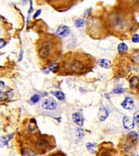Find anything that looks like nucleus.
I'll return each mask as SVG.
<instances>
[{
  "instance_id": "obj_13",
  "label": "nucleus",
  "mask_w": 139,
  "mask_h": 156,
  "mask_svg": "<svg viewBox=\"0 0 139 156\" xmlns=\"http://www.w3.org/2000/svg\"><path fill=\"white\" fill-rule=\"evenodd\" d=\"M98 65L104 69H109L111 67V62L107 59H100L98 60Z\"/></svg>"
},
{
  "instance_id": "obj_4",
  "label": "nucleus",
  "mask_w": 139,
  "mask_h": 156,
  "mask_svg": "<svg viewBox=\"0 0 139 156\" xmlns=\"http://www.w3.org/2000/svg\"><path fill=\"white\" fill-rule=\"evenodd\" d=\"M51 137H46V136H41L37 138V140L35 141V148L38 152H45L46 151L49 150L51 148Z\"/></svg>"
},
{
  "instance_id": "obj_14",
  "label": "nucleus",
  "mask_w": 139,
  "mask_h": 156,
  "mask_svg": "<svg viewBox=\"0 0 139 156\" xmlns=\"http://www.w3.org/2000/svg\"><path fill=\"white\" fill-rule=\"evenodd\" d=\"M127 51H128V46L126 44H124V43H121V44H119L118 52L120 54H124Z\"/></svg>"
},
{
  "instance_id": "obj_1",
  "label": "nucleus",
  "mask_w": 139,
  "mask_h": 156,
  "mask_svg": "<svg viewBox=\"0 0 139 156\" xmlns=\"http://www.w3.org/2000/svg\"><path fill=\"white\" fill-rule=\"evenodd\" d=\"M84 57V55L79 54L67 55L62 62V68L69 74H84L88 68V60Z\"/></svg>"
},
{
  "instance_id": "obj_18",
  "label": "nucleus",
  "mask_w": 139,
  "mask_h": 156,
  "mask_svg": "<svg viewBox=\"0 0 139 156\" xmlns=\"http://www.w3.org/2000/svg\"><path fill=\"white\" fill-rule=\"evenodd\" d=\"M74 24H75V26L77 28H82L85 24V21H84V19H78V20L75 21Z\"/></svg>"
},
{
  "instance_id": "obj_29",
  "label": "nucleus",
  "mask_w": 139,
  "mask_h": 156,
  "mask_svg": "<svg viewBox=\"0 0 139 156\" xmlns=\"http://www.w3.org/2000/svg\"><path fill=\"white\" fill-rule=\"evenodd\" d=\"M49 156H65L62 152H56V153H53V154H51V155H49Z\"/></svg>"
},
{
  "instance_id": "obj_6",
  "label": "nucleus",
  "mask_w": 139,
  "mask_h": 156,
  "mask_svg": "<svg viewBox=\"0 0 139 156\" xmlns=\"http://www.w3.org/2000/svg\"><path fill=\"white\" fill-rule=\"evenodd\" d=\"M121 107L125 110H132L135 107V101L134 99H132L131 97H126L124 99V100L121 102Z\"/></svg>"
},
{
  "instance_id": "obj_31",
  "label": "nucleus",
  "mask_w": 139,
  "mask_h": 156,
  "mask_svg": "<svg viewBox=\"0 0 139 156\" xmlns=\"http://www.w3.org/2000/svg\"><path fill=\"white\" fill-rule=\"evenodd\" d=\"M40 14H41V10H37V11L35 12V14L33 15V18H34V19H36V18H37V17H38V16H39Z\"/></svg>"
},
{
  "instance_id": "obj_16",
  "label": "nucleus",
  "mask_w": 139,
  "mask_h": 156,
  "mask_svg": "<svg viewBox=\"0 0 139 156\" xmlns=\"http://www.w3.org/2000/svg\"><path fill=\"white\" fill-rule=\"evenodd\" d=\"M49 70L52 72V73H58L59 70H60V67H59V64L58 62H54L52 63L50 66H49Z\"/></svg>"
},
{
  "instance_id": "obj_12",
  "label": "nucleus",
  "mask_w": 139,
  "mask_h": 156,
  "mask_svg": "<svg viewBox=\"0 0 139 156\" xmlns=\"http://www.w3.org/2000/svg\"><path fill=\"white\" fill-rule=\"evenodd\" d=\"M126 137L128 138V140L131 141L132 143H134L135 145H136V142H137V140H138V133L137 132H135V131H132V132H130L127 136H126Z\"/></svg>"
},
{
  "instance_id": "obj_30",
  "label": "nucleus",
  "mask_w": 139,
  "mask_h": 156,
  "mask_svg": "<svg viewBox=\"0 0 139 156\" xmlns=\"http://www.w3.org/2000/svg\"><path fill=\"white\" fill-rule=\"evenodd\" d=\"M5 88V83L0 81V92H2V90Z\"/></svg>"
},
{
  "instance_id": "obj_3",
  "label": "nucleus",
  "mask_w": 139,
  "mask_h": 156,
  "mask_svg": "<svg viewBox=\"0 0 139 156\" xmlns=\"http://www.w3.org/2000/svg\"><path fill=\"white\" fill-rule=\"evenodd\" d=\"M38 110L41 114L51 117L58 115L60 112V107L58 103L52 98H47L43 100L39 105Z\"/></svg>"
},
{
  "instance_id": "obj_5",
  "label": "nucleus",
  "mask_w": 139,
  "mask_h": 156,
  "mask_svg": "<svg viewBox=\"0 0 139 156\" xmlns=\"http://www.w3.org/2000/svg\"><path fill=\"white\" fill-rule=\"evenodd\" d=\"M69 33H70V28L68 27L67 25H60L56 30V34L60 38L66 37Z\"/></svg>"
},
{
  "instance_id": "obj_24",
  "label": "nucleus",
  "mask_w": 139,
  "mask_h": 156,
  "mask_svg": "<svg viewBox=\"0 0 139 156\" xmlns=\"http://www.w3.org/2000/svg\"><path fill=\"white\" fill-rule=\"evenodd\" d=\"M7 142H8V138L7 137H2L1 138H0V145L1 146L7 145Z\"/></svg>"
},
{
  "instance_id": "obj_21",
  "label": "nucleus",
  "mask_w": 139,
  "mask_h": 156,
  "mask_svg": "<svg viewBox=\"0 0 139 156\" xmlns=\"http://www.w3.org/2000/svg\"><path fill=\"white\" fill-rule=\"evenodd\" d=\"M76 133H77V137L78 138H82L84 137V130L80 127V128H77L76 130Z\"/></svg>"
},
{
  "instance_id": "obj_28",
  "label": "nucleus",
  "mask_w": 139,
  "mask_h": 156,
  "mask_svg": "<svg viewBox=\"0 0 139 156\" xmlns=\"http://www.w3.org/2000/svg\"><path fill=\"white\" fill-rule=\"evenodd\" d=\"M6 45H7V42H6V40H5V39H3V38H0V48H4Z\"/></svg>"
},
{
  "instance_id": "obj_10",
  "label": "nucleus",
  "mask_w": 139,
  "mask_h": 156,
  "mask_svg": "<svg viewBox=\"0 0 139 156\" xmlns=\"http://www.w3.org/2000/svg\"><path fill=\"white\" fill-rule=\"evenodd\" d=\"M129 85H130V88H133V89L136 88L137 86L139 85V78H138V76L133 75V76L130 77Z\"/></svg>"
},
{
  "instance_id": "obj_15",
  "label": "nucleus",
  "mask_w": 139,
  "mask_h": 156,
  "mask_svg": "<svg viewBox=\"0 0 139 156\" xmlns=\"http://www.w3.org/2000/svg\"><path fill=\"white\" fill-rule=\"evenodd\" d=\"M28 128H29V132L32 134H34L35 132H37V126H36L35 122H34V120H32V122L30 123Z\"/></svg>"
},
{
  "instance_id": "obj_2",
  "label": "nucleus",
  "mask_w": 139,
  "mask_h": 156,
  "mask_svg": "<svg viewBox=\"0 0 139 156\" xmlns=\"http://www.w3.org/2000/svg\"><path fill=\"white\" fill-rule=\"evenodd\" d=\"M37 54L42 60L50 62L51 59H53L55 58V54H57L55 38L41 41L37 48Z\"/></svg>"
},
{
  "instance_id": "obj_26",
  "label": "nucleus",
  "mask_w": 139,
  "mask_h": 156,
  "mask_svg": "<svg viewBox=\"0 0 139 156\" xmlns=\"http://www.w3.org/2000/svg\"><path fill=\"white\" fill-rule=\"evenodd\" d=\"M133 59L135 62L139 63V52H135V53L133 54Z\"/></svg>"
},
{
  "instance_id": "obj_9",
  "label": "nucleus",
  "mask_w": 139,
  "mask_h": 156,
  "mask_svg": "<svg viewBox=\"0 0 139 156\" xmlns=\"http://www.w3.org/2000/svg\"><path fill=\"white\" fill-rule=\"evenodd\" d=\"M109 116V111L106 109V108H100L99 109V111H98V119L101 122L103 121H105Z\"/></svg>"
},
{
  "instance_id": "obj_32",
  "label": "nucleus",
  "mask_w": 139,
  "mask_h": 156,
  "mask_svg": "<svg viewBox=\"0 0 139 156\" xmlns=\"http://www.w3.org/2000/svg\"><path fill=\"white\" fill-rule=\"evenodd\" d=\"M22 54H23V51H22V50H21V52H20V59H19L20 62H21V60L22 59Z\"/></svg>"
},
{
  "instance_id": "obj_8",
  "label": "nucleus",
  "mask_w": 139,
  "mask_h": 156,
  "mask_svg": "<svg viewBox=\"0 0 139 156\" xmlns=\"http://www.w3.org/2000/svg\"><path fill=\"white\" fill-rule=\"evenodd\" d=\"M123 126L125 129H128V130H131L135 127V122L130 118L129 116H124L123 119Z\"/></svg>"
},
{
  "instance_id": "obj_27",
  "label": "nucleus",
  "mask_w": 139,
  "mask_h": 156,
  "mask_svg": "<svg viewBox=\"0 0 139 156\" xmlns=\"http://www.w3.org/2000/svg\"><path fill=\"white\" fill-rule=\"evenodd\" d=\"M132 41L134 43H139V34L138 33H135L133 36V38H132Z\"/></svg>"
},
{
  "instance_id": "obj_20",
  "label": "nucleus",
  "mask_w": 139,
  "mask_h": 156,
  "mask_svg": "<svg viewBox=\"0 0 139 156\" xmlns=\"http://www.w3.org/2000/svg\"><path fill=\"white\" fill-rule=\"evenodd\" d=\"M134 122L137 126V128L139 130V111H135L134 114Z\"/></svg>"
},
{
  "instance_id": "obj_7",
  "label": "nucleus",
  "mask_w": 139,
  "mask_h": 156,
  "mask_svg": "<svg viewBox=\"0 0 139 156\" xmlns=\"http://www.w3.org/2000/svg\"><path fill=\"white\" fill-rule=\"evenodd\" d=\"M72 119L73 121V123L76 124L77 126H84V117L82 115L81 112H73L72 115Z\"/></svg>"
},
{
  "instance_id": "obj_19",
  "label": "nucleus",
  "mask_w": 139,
  "mask_h": 156,
  "mask_svg": "<svg viewBox=\"0 0 139 156\" xmlns=\"http://www.w3.org/2000/svg\"><path fill=\"white\" fill-rule=\"evenodd\" d=\"M40 99H41V96H40V95H38V94H34V95H33L32 98H31V102H32V103H37V102H39Z\"/></svg>"
},
{
  "instance_id": "obj_11",
  "label": "nucleus",
  "mask_w": 139,
  "mask_h": 156,
  "mask_svg": "<svg viewBox=\"0 0 139 156\" xmlns=\"http://www.w3.org/2000/svg\"><path fill=\"white\" fill-rule=\"evenodd\" d=\"M98 145L95 142H88L86 144V149H87V151L89 152H91L92 154H95L98 152Z\"/></svg>"
},
{
  "instance_id": "obj_22",
  "label": "nucleus",
  "mask_w": 139,
  "mask_h": 156,
  "mask_svg": "<svg viewBox=\"0 0 139 156\" xmlns=\"http://www.w3.org/2000/svg\"><path fill=\"white\" fill-rule=\"evenodd\" d=\"M123 92H124V89L123 88H115L112 90V93L113 94H123Z\"/></svg>"
},
{
  "instance_id": "obj_25",
  "label": "nucleus",
  "mask_w": 139,
  "mask_h": 156,
  "mask_svg": "<svg viewBox=\"0 0 139 156\" xmlns=\"http://www.w3.org/2000/svg\"><path fill=\"white\" fill-rule=\"evenodd\" d=\"M99 156H113V155H112V153L109 150H104L100 152Z\"/></svg>"
},
{
  "instance_id": "obj_17",
  "label": "nucleus",
  "mask_w": 139,
  "mask_h": 156,
  "mask_svg": "<svg viewBox=\"0 0 139 156\" xmlns=\"http://www.w3.org/2000/svg\"><path fill=\"white\" fill-rule=\"evenodd\" d=\"M53 95L58 100H65V94L62 91H53Z\"/></svg>"
},
{
  "instance_id": "obj_23",
  "label": "nucleus",
  "mask_w": 139,
  "mask_h": 156,
  "mask_svg": "<svg viewBox=\"0 0 139 156\" xmlns=\"http://www.w3.org/2000/svg\"><path fill=\"white\" fill-rule=\"evenodd\" d=\"M8 94H10V92H7V93L0 92V101H3V100L8 99Z\"/></svg>"
}]
</instances>
